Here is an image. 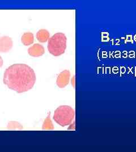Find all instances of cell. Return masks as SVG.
Wrapping results in <instances>:
<instances>
[{
	"label": "cell",
	"instance_id": "obj_1",
	"mask_svg": "<svg viewBox=\"0 0 136 152\" xmlns=\"http://www.w3.org/2000/svg\"><path fill=\"white\" fill-rule=\"evenodd\" d=\"M3 81L9 89L23 93L33 89L36 82V75L28 65L14 64L5 70Z\"/></svg>",
	"mask_w": 136,
	"mask_h": 152
},
{
	"label": "cell",
	"instance_id": "obj_2",
	"mask_svg": "<svg viewBox=\"0 0 136 152\" xmlns=\"http://www.w3.org/2000/svg\"><path fill=\"white\" fill-rule=\"evenodd\" d=\"M48 41V50L52 55L59 57L65 53L67 43L65 34L57 33L49 38Z\"/></svg>",
	"mask_w": 136,
	"mask_h": 152
},
{
	"label": "cell",
	"instance_id": "obj_3",
	"mask_svg": "<svg viewBox=\"0 0 136 152\" xmlns=\"http://www.w3.org/2000/svg\"><path fill=\"white\" fill-rule=\"evenodd\" d=\"M75 115L74 110L68 105L60 106L56 109L53 115V120L61 126L71 125Z\"/></svg>",
	"mask_w": 136,
	"mask_h": 152
},
{
	"label": "cell",
	"instance_id": "obj_4",
	"mask_svg": "<svg viewBox=\"0 0 136 152\" xmlns=\"http://www.w3.org/2000/svg\"><path fill=\"white\" fill-rule=\"evenodd\" d=\"M13 42L12 38L9 36H3L0 38V52L6 53L12 50Z\"/></svg>",
	"mask_w": 136,
	"mask_h": 152
},
{
	"label": "cell",
	"instance_id": "obj_5",
	"mask_svg": "<svg viewBox=\"0 0 136 152\" xmlns=\"http://www.w3.org/2000/svg\"><path fill=\"white\" fill-rule=\"evenodd\" d=\"M71 73L69 70H65L61 72L58 75L56 81L57 85L60 88L66 87L69 82Z\"/></svg>",
	"mask_w": 136,
	"mask_h": 152
},
{
	"label": "cell",
	"instance_id": "obj_6",
	"mask_svg": "<svg viewBox=\"0 0 136 152\" xmlns=\"http://www.w3.org/2000/svg\"><path fill=\"white\" fill-rule=\"evenodd\" d=\"M28 54L33 57H40L45 53L44 47L39 44H35L28 49Z\"/></svg>",
	"mask_w": 136,
	"mask_h": 152
},
{
	"label": "cell",
	"instance_id": "obj_7",
	"mask_svg": "<svg viewBox=\"0 0 136 152\" xmlns=\"http://www.w3.org/2000/svg\"><path fill=\"white\" fill-rule=\"evenodd\" d=\"M50 38V34L48 31L45 29H40L36 33V38L40 42L44 43Z\"/></svg>",
	"mask_w": 136,
	"mask_h": 152
},
{
	"label": "cell",
	"instance_id": "obj_8",
	"mask_svg": "<svg viewBox=\"0 0 136 152\" xmlns=\"http://www.w3.org/2000/svg\"><path fill=\"white\" fill-rule=\"evenodd\" d=\"M21 41L25 46H29L33 44L34 41L33 33L31 32L25 33L21 37Z\"/></svg>",
	"mask_w": 136,
	"mask_h": 152
},
{
	"label": "cell",
	"instance_id": "obj_9",
	"mask_svg": "<svg viewBox=\"0 0 136 152\" xmlns=\"http://www.w3.org/2000/svg\"><path fill=\"white\" fill-rule=\"evenodd\" d=\"M42 128L43 130H52L54 129L53 123L50 118V115H49L44 120Z\"/></svg>",
	"mask_w": 136,
	"mask_h": 152
},
{
	"label": "cell",
	"instance_id": "obj_10",
	"mask_svg": "<svg viewBox=\"0 0 136 152\" xmlns=\"http://www.w3.org/2000/svg\"><path fill=\"white\" fill-rule=\"evenodd\" d=\"M7 128L9 129H19V130H22L23 129V126L17 122L15 121H11L10 122L8 125Z\"/></svg>",
	"mask_w": 136,
	"mask_h": 152
},
{
	"label": "cell",
	"instance_id": "obj_11",
	"mask_svg": "<svg viewBox=\"0 0 136 152\" xmlns=\"http://www.w3.org/2000/svg\"><path fill=\"white\" fill-rule=\"evenodd\" d=\"M68 130H75V122L73 123V124H71V125L68 128Z\"/></svg>",
	"mask_w": 136,
	"mask_h": 152
},
{
	"label": "cell",
	"instance_id": "obj_12",
	"mask_svg": "<svg viewBox=\"0 0 136 152\" xmlns=\"http://www.w3.org/2000/svg\"><path fill=\"white\" fill-rule=\"evenodd\" d=\"M71 84L74 87H75V77L74 76L71 79Z\"/></svg>",
	"mask_w": 136,
	"mask_h": 152
},
{
	"label": "cell",
	"instance_id": "obj_13",
	"mask_svg": "<svg viewBox=\"0 0 136 152\" xmlns=\"http://www.w3.org/2000/svg\"><path fill=\"white\" fill-rule=\"evenodd\" d=\"M3 65V59L2 57L0 56V68Z\"/></svg>",
	"mask_w": 136,
	"mask_h": 152
}]
</instances>
